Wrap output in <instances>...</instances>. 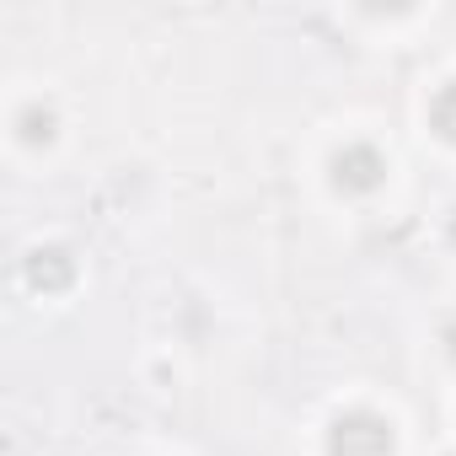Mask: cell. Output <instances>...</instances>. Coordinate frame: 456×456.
<instances>
[{
    "instance_id": "obj_4",
    "label": "cell",
    "mask_w": 456,
    "mask_h": 456,
    "mask_svg": "<svg viewBox=\"0 0 456 456\" xmlns=\"http://www.w3.org/2000/svg\"><path fill=\"white\" fill-rule=\"evenodd\" d=\"M429 124H435V134H440L445 145H456V81H445V86L435 92V102H429Z\"/></svg>"
},
{
    "instance_id": "obj_3",
    "label": "cell",
    "mask_w": 456,
    "mask_h": 456,
    "mask_svg": "<svg viewBox=\"0 0 456 456\" xmlns=\"http://www.w3.org/2000/svg\"><path fill=\"white\" fill-rule=\"evenodd\" d=\"M70 280H76V264H70L65 248H38L28 258V285L33 290H65Z\"/></svg>"
},
{
    "instance_id": "obj_2",
    "label": "cell",
    "mask_w": 456,
    "mask_h": 456,
    "mask_svg": "<svg viewBox=\"0 0 456 456\" xmlns=\"http://www.w3.org/2000/svg\"><path fill=\"white\" fill-rule=\"evenodd\" d=\"M381 177H387V161L370 145H344L333 156V183L344 193H370V188H381Z\"/></svg>"
},
{
    "instance_id": "obj_1",
    "label": "cell",
    "mask_w": 456,
    "mask_h": 456,
    "mask_svg": "<svg viewBox=\"0 0 456 456\" xmlns=\"http://www.w3.org/2000/svg\"><path fill=\"white\" fill-rule=\"evenodd\" d=\"M328 456H392V424L370 408L338 413L328 429Z\"/></svg>"
},
{
    "instance_id": "obj_5",
    "label": "cell",
    "mask_w": 456,
    "mask_h": 456,
    "mask_svg": "<svg viewBox=\"0 0 456 456\" xmlns=\"http://www.w3.org/2000/svg\"><path fill=\"white\" fill-rule=\"evenodd\" d=\"M22 140H28V145L54 140V113H49V108H28V113H22Z\"/></svg>"
}]
</instances>
